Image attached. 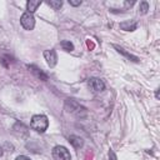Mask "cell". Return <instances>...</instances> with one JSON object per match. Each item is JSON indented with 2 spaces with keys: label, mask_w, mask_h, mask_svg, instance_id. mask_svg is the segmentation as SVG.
Here are the masks:
<instances>
[{
  "label": "cell",
  "mask_w": 160,
  "mask_h": 160,
  "mask_svg": "<svg viewBox=\"0 0 160 160\" xmlns=\"http://www.w3.org/2000/svg\"><path fill=\"white\" fill-rule=\"evenodd\" d=\"M15 160H30V159H29L28 156H25V155H19Z\"/></svg>",
  "instance_id": "2e32d148"
},
{
  "label": "cell",
  "mask_w": 160,
  "mask_h": 160,
  "mask_svg": "<svg viewBox=\"0 0 160 160\" xmlns=\"http://www.w3.org/2000/svg\"><path fill=\"white\" fill-rule=\"evenodd\" d=\"M149 10V4L146 1H141L140 2V6H139V12L140 14H146Z\"/></svg>",
  "instance_id": "5bb4252c"
},
{
  "label": "cell",
  "mask_w": 160,
  "mask_h": 160,
  "mask_svg": "<svg viewBox=\"0 0 160 160\" xmlns=\"http://www.w3.org/2000/svg\"><path fill=\"white\" fill-rule=\"evenodd\" d=\"M41 5V1H39V0H29L28 2H26V9H28V12H30V14H32L35 10H38V8Z\"/></svg>",
  "instance_id": "9c48e42d"
},
{
  "label": "cell",
  "mask_w": 160,
  "mask_h": 160,
  "mask_svg": "<svg viewBox=\"0 0 160 160\" xmlns=\"http://www.w3.org/2000/svg\"><path fill=\"white\" fill-rule=\"evenodd\" d=\"M20 22H21V25H22L24 29H26V30H32L34 26H35V18H34L32 14H30V12L26 11V12H24V14L21 15Z\"/></svg>",
  "instance_id": "277c9868"
},
{
  "label": "cell",
  "mask_w": 160,
  "mask_h": 160,
  "mask_svg": "<svg viewBox=\"0 0 160 160\" xmlns=\"http://www.w3.org/2000/svg\"><path fill=\"white\" fill-rule=\"evenodd\" d=\"M69 142H70L75 149H80V148H82V145H84V140H82L80 136H76V135L69 136Z\"/></svg>",
  "instance_id": "ba28073f"
},
{
  "label": "cell",
  "mask_w": 160,
  "mask_h": 160,
  "mask_svg": "<svg viewBox=\"0 0 160 160\" xmlns=\"http://www.w3.org/2000/svg\"><path fill=\"white\" fill-rule=\"evenodd\" d=\"M52 158L55 160H71L69 150L65 146H60V145L52 149Z\"/></svg>",
  "instance_id": "3957f363"
},
{
  "label": "cell",
  "mask_w": 160,
  "mask_h": 160,
  "mask_svg": "<svg viewBox=\"0 0 160 160\" xmlns=\"http://www.w3.org/2000/svg\"><path fill=\"white\" fill-rule=\"evenodd\" d=\"M28 69L38 78V79H40V80H44V81H46L48 80V75L42 71V70H40L38 66H35V65H28Z\"/></svg>",
  "instance_id": "52a82bcc"
},
{
  "label": "cell",
  "mask_w": 160,
  "mask_h": 160,
  "mask_svg": "<svg viewBox=\"0 0 160 160\" xmlns=\"http://www.w3.org/2000/svg\"><path fill=\"white\" fill-rule=\"evenodd\" d=\"M1 155H2V148L0 146V156H1Z\"/></svg>",
  "instance_id": "e0dca14e"
},
{
  "label": "cell",
  "mask_w": 160,
  "mask_h": 160,
  "mask_svg": "<svg viewBox=\"0 0 160 160\" xmlns=\"http://www.w3.org/2000/svg\"><path fill=\"white\" fill-rule=\"evenodd\" d=\"M60 45H61V48H62L65 51H72V50H74V44H72L71 41H69V40H62V41L60 42Z\"/></svg>",
  "instance_id": "8fae6325"
},
{
  "label": "cell",
  "mask_w": 160,
  "mask_h": 160,
  "mask_svg": "<svg viewBox=\"0 0 160 160\" xmlns=\"http://www.w3.org/2000/svg\"><path fill=\"white\" fill-rule=\"evenodd\" d=\"M44 58H45V60H46V62L50 68H54L58 62V55H56L55 50H52V49L51 50H45L44 51Z\"/></svg>",
  "instance_id": "8992f818"
},
{
  "label": "cell",
  "mask_w": 160,
  "mask_h": 160,
  "mask_svg": "<svg viewBox=\"0 0 160 160\" xmlns=\"http://www.w3.org/2000/svg\"><path fill=\"white\" fill-rule=\"evenodd\" d=\"M48 4H49L54 10H58V9H60V8L62 6V1H60V0H50V1H48Z\"/></svg>",
  "instance_id": "4fadbf2b"
},
{
  "label": "cell",
  "mask_w": 160,
  "mask_h": 160,
  "mask_svg": "<svg viewBox=\"0 0 160 160\" xmlns=\"http://www.w3.org/2000/svg\"><path fill=\"white\" fill-rule=\"evenodd\" d=\"M136 21H134V20H131V21H124V22H121L120 24V28L122 29V30H125V31H134L135 29H136Z\"/></svg>",
  "instance_id": "30bf717a"
},
{
  "label": "cell",
  "mask_w": 160,
  "mask_h": 160,
  "mask_svg": "<svg viewBox=\"0 0 160 160\" xmlns=\"http://www.w3.org/2000/svg\"><path fill=\"white\" fill-rule=\"evenodd\" d=\"M30 126L32 130L38 132H44L49 126V120L45 115H34L30 121Z\"/></svg>",
  "instance_id": "6da1fadb"
},
{
  "label": "cell",
  "mask_w": 160,
  "mask_h": 160,
  "mask_svg": "<svg viewBox=\"0 0 160 160\" xmlns=\"http://www.w3.org/2000/svg\"><path fill=\"white\" fill-rule=\"evenodd\" d=\"M115 49H116V50H118V51H119L120 54H122V55H125L126 58H129V59H131L132 61H135V62H136V61H139V59H138L136 56H134V55H131V54H129V52H126V51H125V50H124L122 48H119V46H116V45H115Z\"/></svg>",
  "instance_id": "7c38bea8"
},
{
  "label": "cell",
  "mask_w": 160,
  "mask_h": 160,
  "mask_svg": "<svg viewBox=\"0 0 160 160\" xmlns=\"http://www.w3.org/2000/svg\"><path fill=\"white\" fill-rule=\"evenodd\" d=\"M88 85H89V88L91 90L98 91V92H100V91H102L105 89V82L101 79H99V78H91V79H89Z\"/></svg>",
  "instance_id": "5b68a950"
},
{
  "label": "cell",
  "mask_w": 160,
  "mask_h": 160,
  "mask_svg": "<svg viewBox=\"0 0 160 160\" xmlns=\"http://www.w3.org/2000/svg\"><path fill=\"white\" fill-rule=\"evenodd\" d=\"M69 4L72 5V6H78V5L81 4V1H80V0H78V1H75V0H69Z\"/></svg>",
  "instance_id": "9a60e30c"
},
{
  "label": "cell",
  "mask_w": 160,
  "mask_h": 160,
  "mask_svg": "<svg viewBox=\"0 0 160 160\" xmlns=\"http://www.w3.org/2000/svg\"><path fill=\"white\" fill-rule=\"evenodd\" d=\"M65 109L68 112L74 114L76 118H84L86 115V109L82 108L80 104H78L75 100L72 99H68L65 101Z\"/></svg>",
  "instance_id": "7a4b0ae2"
}]
</instances>
